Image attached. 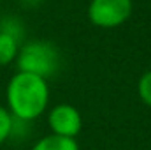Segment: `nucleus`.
Masks as SVG:
<instances>
[{"label": "nucleus", "instance_id": "0eeeda50", "mask_svg": "<svg viewBox=\"0 0 151 150\" xmlns=\"http://www.w3.org/2000/svg\"><path fill=\"white\" fill-rule=\"evenodd\" d=\"M14 133V117L4 106H0V145L7 141Z\"/></svg>", "mask_w": 151, "mask_h": 150}, {"label": "nucleus", "instance_id": "7ed1b4c3", "mask_svg": "<svg viewBox=\"0 0 151 150\" xmlns=\"http://www.w3.org/2000/svg\"><path fill=\"white\" fill-rule=\"evenodd\" d=\"M132 9V0H91L88 20L100 28H116L130 18Z\"/></svg>", "mask_w": 151, "mask_h": 150}, {"label": "nucleus", "instance_id": "6e6552de", "mask_svg": "<svg viewBox=\"0 0 151 150\" xmlns=\"http://www.w3.org/2000/svg\"><path fill=\"white\" fill-rule=\"evenodd\" d=\"M137 90H139V97L141 101L151 108V71L144 73L139 79V85H137Z\"/></svg>", "mask_w": 151, "mask_h": 150}, {"label": "nucleus", "instance_id": "1a4fd4ad", "mask_svg": "<svg viewBox=\"0 0 151 150\" xmlns=\"http://www.w3.org/2000/svg\"><path fill=\"white\" fill-rule=\"evenodd\" d=\"M0 30H2V32H7V34H11V36H14L18 41L23 36V27H21V23H19L16 18H5V20L0 23Z\"/></svg>", "mask_w": 151, "mask_h": 150}, {"label": "nucleus", "instance_id": "f03ea898", "mask_svg": "<svg viewBox=\"0 0 151 150\" xmlns=\"http://www.w3.org/2000/svg\"><path fill=\"white\" fill-rule=\"evenodd\" d=\"M16 66L21 73H30L47 79L60 67V53L56 46L47 41H30L19 46Z\"/></svg>", "mask_w": 151, "mask_h": 150}, {"label": "nucleus", "instance_id": "39448f33", "mask_svg": "<svg viewBox=\"0 0 151 150\" xmlns=\"http://www.w3.org/2000/svg\"><path fill=\"white\" fill-rule=\"evenodd\" d=\"M32 150H79V145L76 138H65V136H58L51 133L40 138L32 147Z\"/></svg>", "mask_w": 151, "mask_h": 150}, {"label": "nucleus", "instance_id": "f257e3e1", "mask_svg": "<svg viewBox=\"0 0 151 150\" xmlns=\"http://www.w3.org/2000/svg\"><path fill=\"white\" fill-rule=\"evenodd\" d=\"M5 97L7 110L16 120L32 122L47 108L49 87L47 81L40 76L18 71L7 85Z\"/></svg>", "mask_w": 151, "mask_h": 150}, {"label": "nucleus", "instance_id": "423d86ee", "mask_svg": "<svg viewBox=\"0 0 151 150\" xmlns=\"http://www.w3.org/2000/svg\"><path fill=\"white\" fill-rule=\"evenodd\" d=\"M18 51H19V41L14 36L0 30V66H9L11 62H14Z\"/></svg>", "mask_w": 151, "mask_h": 150}, {"label": "nucleus", "instance_id": "20e7f679", "mask_svg": "<svg viewBox=\"0 0 151 150\" xmlns=\"http://www.w3.org/2000/svg\"><path fill=\"white\" fill-rule=\"evenodd\" d=\"M47 124L53 134L76 138L83 129V117L72 104H56L47 115Z\"/></svg>", "mask_w": 151, "mask_h": 150}]
</instances>
